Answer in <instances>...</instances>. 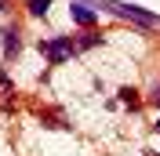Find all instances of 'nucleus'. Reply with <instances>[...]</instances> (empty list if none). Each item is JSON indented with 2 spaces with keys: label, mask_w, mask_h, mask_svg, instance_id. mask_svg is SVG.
<instances>
[{
  "label": "nucleus",
  "mask_w": 160,
  "mask_h": 156,
  "mask_svg": "<svg viewBox=\"0 0 160 156\" xmlns=\"http://www.w3.org/2000/svg\"><path fill=\"white\" fill-rule=\"evenodd\" d=\"M37 51L48 58V66H62L77 55V44H73V37H44L37 40Z\"/></svg>",
  "instance_id": "f257e3e1"
},
{
  "label": "nucleus",
  "mask_w": 160,
  "mask_h": 156,
  "mask_svg": "<svg viewBox=\"0 0 160 156\" xmlns=\"http://www.w3.org/2000/svg\"><path fill=\"white\" fill-rule=\"evenodd\" d=\"M95 7H106V11H113V15H120V18H131V22H138V26H146V29H153L160 22L153 11L135 7V4H120V0H95Z\"/></svg>",
  "instance_id": "f03ea898"
},
{
  "label": "nucleus",
  "mask_w": 160,
  "mask_h": 156,
  "mask_svg": "<svg viewBox=\"0 0 160 156\" xmlns=\"http://www.w3.org/2000/svg\"><path fill=\"white\" fill-rule=\"evenodd\" d=\"M69 15H73V22H77L80 29H91V26H98V11H95V7H88V4H80V0H73V4H69Z\"/></svg>",
  "instance_id": "7ed1b4c3"
},
{
  "label": "nucleus",
  "mask_w": 160,
  "mask_h": 156,
  "mask_svg": "<svg viewBox=\"0 0 160 156\" xmlns=\"http://www.w3.org/2000/svg\"><path fill=\"white\" fill-rule=\"evenodd\" d=\"M102 37H106V33H102L98 26H91V29H80L77 37H73V44H77V51H88V47H98Z\"/></svg>",
  "instance_id": "20e7f679"
},
{
  "label": "nucleus",
  "mask_w": 160,
  "mask_h": 156,
  "mask_svg": "<svg viewBox=\"0 0 160 156\" xmlns=\"http://www.w3.org/2000/svg\"><path fill=\"white\" fill-rule=\"evenodd\" d=\"M18 47H22V33L15 29V26H11V29H4V55H18Z\"/></svg>",
  "instance_id": "39448f33"
},
{
  "label": "nucleus",
  "mask_w": 160,
  "mask_h": 156,
  "mask_svg": "<svg viewBox=\"0 0 160 156\" xmlns=\"http://www.w3.org/2000/svg\"><path fill=\"white\" fill-rule=\"evenodd\" d=\"M117 98H120V105H128V109H138V105H142V95H138L135 87H120Z\"/></svg>",
  "instance_id": "423d86ee"
},
{
  "label": "nucleus",
  "mask_w": 160,
  "mask_h": 156,
  "mask_svg": "<svg viewBox=\"0 0 160 156\" xmlns=\"http://www.w3.org/2000/svg\"><path fill=\"white\" fill-rule=\"evenodd\" d=\"M48 7H51V0H26V11H29V15H37V18H44V15H48Z\"/></svg>",
  "instance_id": "0eeeda50"
},
{
  "label": "nucleus",
  "mask_w": 160,
  "mask_h": 156,
  "mask_svg": "<svg viewBox=\"0 0 160 156\" xmlns=\"http://www.w3.org/2000/svg\"><path fill=\"white\" fill-rule=\"evenodd\" d=\"M0 95H15V87H11V80L0 73Z\"/></svg>",
  "instance_id": "6e6552de"
},
{
  "label": "nucleus",
  "mask_w": 160,
  "mask_h": 156,
  "mask_svg": "<svg viewBox=\"0 0 160 156\" xmlns=\"http://www.w3.org/2000/svg\"><path fill=\"white\" fill-rule=\"evenodd\" d=\"M149 105H157V109H160V84L149 91Z\"/></svg>",
  "instance_id": "1a4fd4ad"
}]
</instances>
